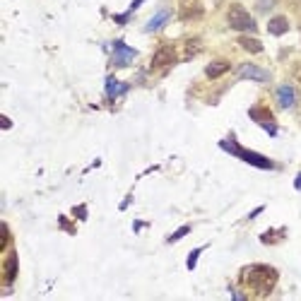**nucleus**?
Returning <instances> with one entry per match:
<instances>
[{
	"label": "nucleus",
	"mask_w": 301,
	"mask_h": 301,
	"mask_svg": "<svg viewBox=\"0 0 301 301\" xmlns=\"http://www.w3.org/2000/svg\"><path fill=\"white\" fill-rule=\"evenodd\" d=\"M241 282L251 287L256 294L265 296L277 284V270L268 268V265H248L241 270Z\"/></svg>",
	"instance_id": "1"
},
{
	"label": "nucleus",
	"mask_w": 301,
	"mask_h": 301,
	"mask_svg": "<svg viewBox=\"0 0 301 301\" xmlns=\"http://www.w3.org/2000/svg\"><path fill=\"white\" fill-rule=\"evenodd\" d=\"M222 147H224L226 152H231V154H236L238 159H244L246 164H251V166H258V169H275V164L268 159V157H263V154H256V152H248L244 150V147H238L236 142H229V140H222L219 142Z\"/></svg>",
	"instance_id": "2"
},
{
	"label": "nucleus",
	"mask_w": 301,
	"mask_h": 301,
	"mask_svg": "<svg viewBox=\"0 0 301 301\" xmlns=\"http://www.w3.org/2000/svg\"><path fill=\"white\" fill-rule=\"evenodd\" d=\"M226 20H229V27L231 29H236V32H256L258 27H256V20L251 17L246 12V8L244 5H238V3H234L231 8H229V15H226Z\"/></svg>",
	"instance_id": "3"
},
{
	"label": "nucleus",
	"mask_w": 301,
	"mask_h": 301,
	"mask_svg": "<svg viewBox=\"0 0 301 301\" xmlns=\"http://www.w3.org/2000/svg\"><path fill=\"white\" fill-rule=\"evenodd\" d=\"M135 58H138V51H135V48L126 46L123 41L113 43V68H126V65H130Z\"/></svg>",
	"instance_id": "4"
},
{
	"label": "nucleus",
	"mask_w": 301,
	"mask_h": 301,
	"mask_svg": "<svg viewBox=\"0 0 301 301\" xmlns=\"http://www.w3.org/2000/svg\"><path fill=\"white\" fill-rule=\"evenodd\" d=\"M238 77L244 80H256V82H270V73L260 65H253V63H244L238 65Z\"/></svg>",
	"instance_id": "5"
},
{
	"label": "nucleus",
	"mask_w": 301,
	"mask_h": 301,
	"mask_svg": "<svg viewBox=\"0 0 301 301\" xmlns=\"http://www.w3.org/2000/svg\"><path fill=\"white\" fill-rule=\"evenodd\" d=\"M176 63V48L173 46H161L159 51L154 53L152 58V70H161V68H166V65H173Z\"/></svg>",
	"instance_id": "6"
},
{
	"label": "nucleus",
	"mask_w": 301,
	"mask_h": 301,
	"mask_svg": "<svg viewBox=\"0 0 301 301\" xmlns=\"http://www.w3.org/2000/svg\"><path fill=\"white\" fill-rule=\"evenodd\" d=\"M296 101H299V94H296V89L291 85H282L277 89V104H280V108L289 111V108L296 106Z\"/></svg>",
	"instance_id": "7"
},
{
	"label": "nucleus",
	"mask_w": 301,
	"mask_h": 301,
	"mask_svg": "<svg viewBox=\"0 0 301 301\" xmlns=\"http://www.w3.org/2000/svg\"><path fill=\"white\" fill-rule=\"evenodd\" d=\"M169 20H171V10H169V8H161V10L157 12V15H154V17H152L147 24H145V32H147V34L159 32V29H161V27H164V24H166Z\"/></svg>",
	"instance_id": "8"
},
{
	"label": "nucleus",
	"mask_w": 301,
	"mask_h": 301,
	"mask_svg": "<svg viewBox=\"0 0 301 301\" xmlns=\"http://www.w3.org/2000/svg\"><path fill=\"white\" fill-rule=\"evenodd\" d=\"M17 268H20V263H17V256H15V253H10L8 258L3 260V282H5V284H12V282H15Z\"/></svg>",
	"instance_id": "9"
},
{
	"label": "nucleus",
	"mask_w": 301,
	"mask_h": 301,
	"mask_svg": "<svg viewBox=\"0 0 301 301\" xmlns=\"http://www.w3.org/2000/svg\"><path fill=\"white\" fill-rule=\"evenodd\" d=\"M268 32L272 34V36H282V34H287L289 32V20H287L284 15H275V17H270Z\"/></svg>",
	"instance_id": "10"
},
{
	"label": "nucleus",
	"mask_w": 301,
	"mask_h": 301,
	"mask_svg": "<svg viewBox=\"0 0 301 301\" xmlns=\"http://www.w3.org/2000/svg\"><path fill=\"white\" fill-rule=\"evenodd\" d=\"M231 70V63L229 61H212V63L205 68V75L210 77V80H217V77H222L224 73Z\"/></svg>",
	"instance_id": "11"
},
{
	"label": "nucleus",
	"mask_w": 301,
	"mask_h": 301,
	"mask_svg": "<svg viewBox=\"0 0 301 301\" xmlns=\"http://www.w3.org/2000/svg\"><path fill=\"white\" fill-rule=\"evenodd\" d=\"M126 89H128V85H126V82H118L116 77H108L106 80V97L111 99V101H116L121 94H126Z\"/></svg>",
	"instance_id": "12"
},
{
	"label": "nucleus",
	"mask_w": 301,
	"mask_h": 301,
	"mask_svg": "<svg viewBox=\"0 0 301 301\" xmlns=\"http://www.w3.org/2000/svg\"><path fill=\"white\" fill-rule=\"evenodd\" d=\"M238 46H241L244 51H248V53H263V43H260L258 39H253V36H241V39H238Z\"/></svg>",
	"instance_id": "13"
},
{
	"label": "nucleus",
	"mask_w": 301,
	"mask_h": 301,
	"mask_svg": "<svg viewBox=\"0 0 301 301\" xmlns=\"http://www.w3.org/2000/svg\"><path fill=\"white\" fill-rule=\"evenodd\" d=\"M248 116H251L253 121H258V123H268V121H272V118H270V111H265L263 106L251 108V111H248Z\"/></svg>",
	"instance_id": "14"
},
{
	"label": "nucleus",
	"mask_w": 301,
	"mask_h": 301,
	"mask_svg": "<svg viewBox=\"0 0 301 301\" xmlns=\"http://www.w3.org/2000/svg\"><path fill=\"white\" fill-rule=\"evenodd\" d=\"M200 253H203V248H195V251H191V256H188V270H193L195 268V263H198V258H200Z\"/></svg>",
	"instance_id": "15"
},
{
	"label": "nucleus",
	"mask_w": 301,
	"mask_h": 301,
	"mask_svg": "<svg viewBox=\"0 0 301 301\" xmlns=\"http://www.w3.org/2000/svg\"><path fill=\"white\" fill-rule=\"evenodd\" d=\"M188 231H191V226H181V229H178L176 234H171V236H169V244H173V241H178V238H183L186 234H188Z\"/></svg>",
	"instance_id": "16"
},
{
	"label": "nucleus",
	"mask_w": 301,
	"mask_h": 301,
	"mask_svg": "<svg viewBox=\"0 0 301 301\" xmlns=\"http://www.w3.org/2000/svg\"><path fill=\"white\" fill-rule=\"evenodd\" d=\"M270 8H275V0H258V10L260 12H268Z\"/></svg>",
	"instance_id": "17"
},
{
	"label": "nucleus",
	"mask_w": 301,
	"mask_h": 301,
	"mask_svg": "<svg viewBox=\"0 0 301 301\" xmlns=\"http://www.w3.org/2000/svg\"><path fill=\"white\" fill-rule=\"evenodd\" d=\"M8 244H10V231H8V224H3V244H0V248L5 251Z\"/></svg>",
	"instance_id": "18"
},
{
	"label": "nucleus",
	"mask_w": 301,
	"mask_h": 301,
	"mask_svg": "<svg viewBox=\"0 0 301 301\" xmlns=\"http://www.w3.org/2000/svg\"><path fill=\"white\" fill-rule=\"evenodd\" d=\"M75 215L85 219V217H87V210H85V207H75Z\"/></svg>",
	"instance_id": "19"
},
{
	"label": "nucleus",
	"mask_w": 301,
	"mask_h": 301,
	"mask_svg": "<svg viewBox=\"0 0 301 301\" xmlns=\"http://www.w3.org/2000/svg\"><path fill=\"white\" fill-rule=\"evenodd\" d=\"M296 188H299V191H301V173H299V176H296Z\"/></svg>",
	"instance_id": "20"
}]
</instances>
